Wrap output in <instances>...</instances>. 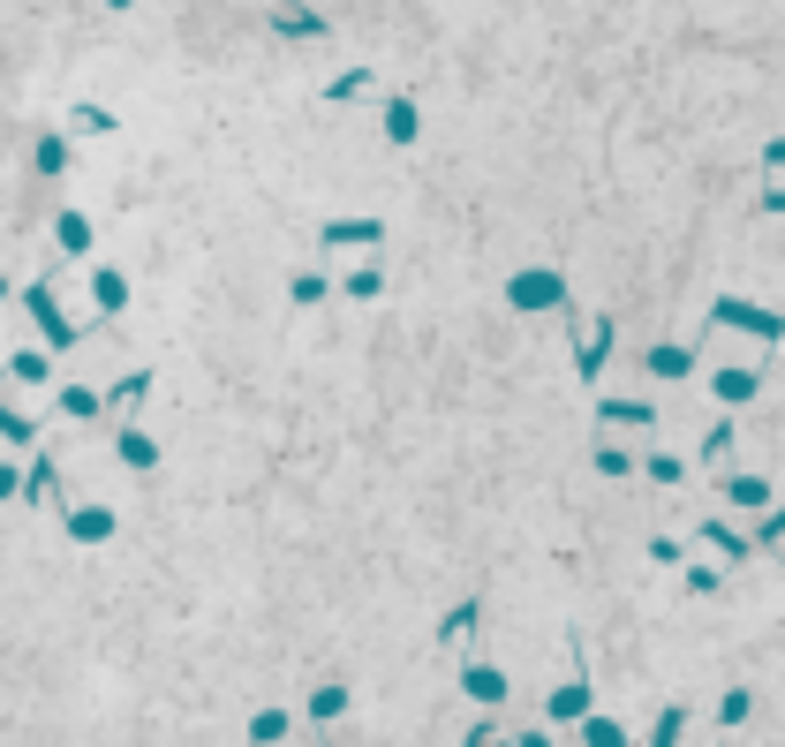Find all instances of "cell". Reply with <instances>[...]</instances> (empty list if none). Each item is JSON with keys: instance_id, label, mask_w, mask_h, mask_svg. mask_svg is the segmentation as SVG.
<instances>
[{"instance_id": "cell-9", "label": "cell", "mask_w": 785, "mask_h": 747, "mask_svg": "<svg viewBox=\"0 0 785 747\" xmlns=\"http://www.w3.org/2000/svg\"><path fill=\"white\" fill-rule=\"evenodd\" d=\"M68 536H76V544H106V536H114V514H106V506H76V514H68Z\"/></svg>"}, {"instance_id": "cell-37", "label": "cell", "mask_w": 785, "mask_h": 747, "mask_svg": "<svg viewBox=\"0 0 785 747\" xmlns=\"http://www.w3.org/2000/svg\"><path fill=\"white\" fill-rule=\"evenodd\" d=\"M687 590H695V597H718V567H687Z\"/></svg>"}, {"instance_id": "cell-42", "label": "cell", "mask_w": 785, "mask_h": 747, "mask_svg": "<svg viewBox=\"0 0 785 747\" xmlns=\"http://www.w3.org/2000/svg\"><path fill=\"white\" fill-rule=\"evenodd\" d=\"M0 295H8V280H0Z\"/></svg>"}, {"instance_id": "cell-3", "label": "cell", "mask_w": 785, "mask_h": 747, "mask_svg": "<svg viewBox=\"0 0 785 747\" xmlns=\"http://www.w3.org/2000/svg\"><path fill=\"white\" fill-rule=\"evenodd\" d=\"M317 242H325V250H370V242H393V227H385V219H325Z\"/></svg>"}, {"instance_id": "cell-33", "label": "cell", "mask_w": 785, "mask_h": 747, "mask_svg": "<svg viewBox=\"0 0 785 747\" xmlns=\"http://www.w3.org/2000/svg\"><path fill=\"white\" fill-rule=\"evenodd\" d=\"M680 476H687V468H680L672 453H649V483H680Z\"/></svg>"}, {"instance_id": "cell-21", "label": "cell", "mask_w": 785, "mask_h": 747, "mask_svg": "<svg viewBox=\"0 0 785 747\" xmlns=\"http://www.w3.org/2000/svg\"><path fill=\"white\" fill-rule=\"evenodd\" d=\"M702 544H718V552H725V559H733V567H740V559H748V552H756V544H748V536H733V529H725V521H710V529H702Z\"/></svg>"}, {"instance_id": "cell-34", "label": "cell", "mask_w": 785, "mask_h": 747, "mask_svg": "<svg viewBox=\"0 0 785 747\" xmlns=\"http://www.w3.org/2000/svg\"><path fill=\"white\" fill-rule=\"evenodd\" d=\"M288 295H295V302H325V295H332V288H325L317 273H295V288H288Z\"/></svg>"}, {"instance_id": "cell-15", "label": "cell", "mask_w": 785, "mask_h": 747, "mask_svg": "<svg viewBox=\"0 0 785 747\" xmlns=\"http://www.w3.org/2000/svg\"><path fill=\"white\" fill-rule=\"evenodd\" d=\"M461 687H469L476 702H506V672H491V664H469V672H461Z\"/></svg>"}, {"instance_id": "cell-26", "label": "cell", "mask_w": 785, "mask_h": 747, "mask_svg": "<svg viewBox=\"0 0 785 747\" xmlns=\"http://www.w3.org/2000/svg\"><path fill=\"white\" fill-rule=\"evenodd\" d=\"M748 710H756V702H748V687H733V695L718 702V725H748Z\"/></svg>"}, {"instance_id": "cell-17", "label": "cell", "mask_w": 785, "mask_h": 747, "mask_svg": "<svg viewBox=\"0 0 785 747\" xmlns=\"http://www.w3.org/2000/svg\"><path fill=\"white\" fill-rule=\"evenodd\" d=\"M340 710H347V687H340V680H325V687L311 695V718H317V725H332Z\"/></svg>"}, {"instance_id": "cell-36", "label": "cell", "mask_w": 785, "mask_h": 747, "mask_svg": "<svg viewBox=\"0 0 785 747\" xmlns=\"http://www.w3.org/2000/svg\"><path fill=\"white\" fill-rule=\"evenodd\" d=\"M725 453H733V423H718V431L702 439V460H725Z\"/></svg>"}, {"instance_id": "cell-31", "label": "cell", "mask_w": 785, "mask_h": 747, "mask_svg": "<svg viewBox=\"0 0 785 747\" xmlns=\"http://www.w3.org/2000/svg\"><path fill=\"white\" fill-rule=\"evenodd\" d=\"M68 166V151H61V137H38V174H61Z\"/></svg>"}, {"instance_id": "cell-11", "label": "cell", "mask_w": 785, "mask_h": 747, "mask_svg": "<svg viewBox=\"0 0 785 747\" xmlns=\"http://www.w3.org/2000/svg\"><path fill=\"white\" fill-rule=\"evenodd\" d=\"M61 416H76V423H99V416H106V393H91V385H61Z\"/></svg>"}, {"instance_id": "cell-8", "label": "cell", "mask_w": 785, "mask_h": 747, "mask_svg": "<svg viewBox=\"0 0 785 747\" xmlns=\"http://www.w3.org/2000/svg\"><path fill=\"white\" fill-rule=\"evenodd\" d=\"M8 378H15V385H46V378H53V355H46V347H15V355H8Z\"/></svg>"}, {"instance_id": "cell-2", "label": "cell", "mask_w": 785, "mask_h": 747, "mask_svg": "<svg viewBox=\"0 0 785 747\" xmlns=\"http://www.w3.org/2000/svg\"><path fill=\"white\" fill-rule=\"evenodd\" d=\"M506 302H514V309H559V302H567V280H559V273H514V280H506Z\"/></svg>"}, {"instance_id": "cell-10", "label": "cell", "mask_w": 785, "mask_h": 747, "mask_svg": "<svg viewBox=\"0 0 785 747\" xmlns=\"http://www.w3.org/2000/svg\"><path fill=\"white\" fill-rule=\"evenodd\" d=\"M416 129H423L416 99H393V106H385V144H416Z\"/></svg>"}, {"instance_id": "cell-28", "label": "cell", "mask_w": 785, "mask_h": 747, "mask_svg": "<svg viewBox=\"0 0 785 747\" xmlns=\"http://www.w3.org/2000/svg\"><path fill=\"white\" fill-rule=\"evenodd\" d=\"M680 733H687V710H664V718L649 725V740H657V747H672V740H680Z\"/></svg>"}, {"instance_id": "cell-29", "label": "cell", "mask_w": 785, "mask_h": 747, "mask_svg": "<svg viewBox=\"0 0 785 747\" xmlns=\"http://www.w3.org/2000/svg\"><path fill=\"white\" fill-rule=\"evenodd\" d=\"M469 626H476V604H454V611L439 619V642H454V634H469Z\"/></svg>"}, {"instance_id": "cell-7", "label": "cell", "mask_w": 785, "mask_h": 747, "mask_svg": "<svg viewBox=\"0 0 785 747\" xmlns=\"http://www.w3.org/2000/svg\"><path fill=\"white\" fill-rule=\"evenodd\" d=\"M273 30H280V38H317V30H325V15L295 8V0H273Z\"/></svg>"}, {"instance_id": "cell-18", "label": "cell", "mask_w": 785, "mask_h": 747, "mask_svg": "<svg viewBox=\"0 0 785 747\" xmlns=\"http://www.w3.org/2000/svg\"><path fill=\"white\" fill-rule=\"evenodd\" d=\"M363 91H370V68H347V76H332V84H325V99H332V106H347V99H363Z\"/></svg>"}, {"instance_id": "cell-1", "label": "cell", "mask_w": 785, "mask_h": 747, "mask_svg": "<svg viewBox=\"0 0 785 747\" xmlns=\"http://www.w3.org/2000/svg\"><path fill=\"white\" fill-rule=\"evenodd\" d=\"M718 325H733V332H756V340H785V317L778 309H756V302L740 295H718V309H710Z\"/></svg>"}, {"instance_id": "cell-12", "label": "cell", "mask_w": 785, "mask_h": 747, "mask_svg": "<svg viewBox=\"0 0 785 747\" xmlns=\"http://www.w3.org/2000/svg\"><path fill=\"white\" fill-rule=\"evenodd\" d=\"M725 498L748 506V514H763L771 506V476H725Z\"/></svg>"}, {"instance_id": "cell-16", "label": "cell", "mask_w": 785, "mask_h": 747, "mask_svg": "<svg viewBox=\"0 0 785 747\" xmlns=\"http://www.w3.org/2000/svg\"><path fill=\"white\" fill-rule=\"evenodd\" d=\"M597 416H605V423H657L649 401H597Z\"/></svg>"}, {"instance_id": "cell-39", "label": "cell", "mask_w": 785, "mask_h": 747, "mask_svg": "<svg viewBox=\"0 0 785 747\" xmlns=\"http://www.w3.org/2000/svg\"><path fill=\"white\" fill-rule=\"evenodd\" d=\"M0 498H23V468H8V460H0Z\"/></svg>"}, {"instance_id": "cell-19", "label": "cell", "mask_w": 785, "mask_h": 747, "mask_svg": "<svg viewBox=\"0 0 785 747\" xmlns=\"http://www.w3.org/2000/svg\"><path fill=\"white\" fill-rule=\"evenodd\" d=\"M68 129H84V137H114L122 122H114L106 106H76V114H68Z\"/></svg>"}, {"instance_id": "cell-40", "label": "cell", "mask_w": 785, "mask_h": 747, "mask_svg": "<svg viewBox=\"0 0 785 747\" xmlns=\"http://www.w3.org/2000/svg\"><path fill=\"white\" fill-rule=\"evenodd\" d=\"M756 212H785V189H763V197H756Z\"/></svg>"}, {"instance_id": "cell-20", "label": "cell", "mask_w": 785, "mask_h": 747, "mask_svg": "<svg viewBox=\"0 0 785 747\" xmlns=\"http://www.w3.org/2000/svg\"><path fill=\"white\" fill-rule=\"evenodd\" d=\"M649 370H657V378H687L695 355H687V347H649Z\"/></svg>"}, {"instance_id": "cell-32", "label": "cell", "mask_w": 785, "mask_h": 747, "mask_svg": "<svg viewBox=\"0 0 785 747\" xmlns=\"http://www.w3.org/2000/svg\"><path fill=\"white\" fill-rule=\"evenodd\" d=\"M144 385H152V370H129V378H122V385H114V401H122V408H129V401H144Z\"/></svg>"}, {"instance_id": "cell-30", "label": "cell", "mask_w": 785, "mask_h": 747, "mask_svg": "<svg viewBox=\"0 0 785 747\" xmlns=\"http://www.w3.org/2000/svg\"><path fill=\"white\" fill-rule=\"evenodd\" d=\"M778 536H785V506H763V521H756L748 544H778Z\"/></svg>"}, {"instance_id": "cell-41", "label": "cell", "mask_w": 785, "mask_h": 747, "mask_svg": "<svg viewBox=\"0 0 785 747\" xmlns=\"http://www.w3.org/2000/svg\"><path fill=\"white\" fill-rule=\"evenodd\" d=\"M106 8H137V0H106Z\"/></svg>"}, {"instance_id": "cell-5", "label": "cell", "mask_w": 785, "mask_h": 747, "mask_svg": "<svg viewBox=\"0 0 785 747\" xmlns=\"http://www.w3.org/2000/svg\"><path fill=\"white\" fill-rule=\"evenodd\" d=\"M612 332H620V325H612V317H597V325H590V340H582V355H574V370H582L590 385H597V370H605V355H612Z\"/></svg>"}, {"instance_id": "cell-38", "label": "cell", "mask_w": 785, "mask_h": 747, "mask_svg": "<svg viewBox=\"0 0 785 747\" xmlns=\"http://www.w3.org/2000/svg\"><path fill=\"white\" fill-rule=\"evenodd\" d=\"M378 288H385V280H378V273H370V265H363V273H355V280H347V295H355V302H370V295H378Z\"/></svg>"}, {"instance_id": "cell-6", "label": "cell", "mask_w": 785, "mask_h": 747, "mask_svg": "<svg viewBox=\"0 0 785 747\" xmlns=\"http://www.w3.org/2000/svg\"><path fill=\"white\" fill-rule=\"evenodd\" d=\"M552 725H574V718H590V680H567V687H552Z\"/></svg>"}, {"instance_id": "cell-23", "label": "cell", "mask_w": 785, "mask_h": 747, "mask_svg": "<svg viewBox=\"0 0 785 747\" xmlns=\"http://www.w3.org/2000/svg\"><path fill=\"white\" fill-rule=\"evenodd\" d=\"M122 460H129V468H159V439H144V431H122Z\"/></svg>"}, {"instance_id": "cell-4", "label": "cell", "mask_w": 785, "mask_h": 747, "mask_svg": "<svg viewBox=\"0 0 785 747\" xmlns=\"http://www.w3.org/2000/svg\"><path fill=\"white\" fill-rule=\"evenodd\" d=\"M23 302H30V317L46 325V340H53V347H68V340H76V325L61 317V302H53V288H46V280H30V288H23Z\"/></svg>"}, {"instance_id": "cell-25", "label": "cell", "mask_w": 785, "mask_h": 747, "mask_svg": "<svg viewBox=\"0 0 785 747\" xmlns=\"http://www.w3.org/2000/svg\"><path fill=\"white\" fill-rule=\"evenodd\" d=\"M23 498H53V460H46V453L30 460V476H23Z\"/></svg>"}, {"instance_id": "cell-22", "label": "cell", "mask_w": 785, "mask_h": 747, "mask_svg": "<svg viewBox=\"0 0 785 747\" xmlns=\"http://www.w3.org/2000/svg\"><path fill=\"white\" fill-rule=\"evenodd\" d=\"M288 733H295L288 710H257V718H250V740H288Z\"/></svg>"}, {"instance_id": "cell-14", "label": "cell", "mask_w": 785, "mask_h": 747, "mask_svg": "<svg viewBox=\"0 0 785 747\" xmlns=\"http://www.w3.org/2000/svg\"><path fill=\"white\" fill-rule=\"evenodd\" d=\"M710 393H718L725 408H740V401H756V370H718V378H710Z\"/></svg>"}, {"instance_id": "cell-35", "label": "cell", "mask_w": 785, "mask_h": 747, "mask_svg": "<svg viewBox=\"0 0 785 747\" xmlns=\"http://www.w3.org/2000/svg\"><path fill=\"white\" fill-rule=\"evenodd\" d=\"M582 733H590V740H597V747H612V740H628V733H620V725H612V718H582Z\"/></svg>"}, {"instance_id": "cell-24", "label": "cell", "mask_w": 785, "mask_h": 747, "mask_svg": "<svg viewBox=\"0 0 785 747\" xmlns=\"http://www.w3.org/2000/svg\"><path fill=\"white\" fill-rule=\"evenodd\" d=\"M91 295H99V309H122V302H129V280H122V273H91Z\"/></svg>"}, {"instance_id": "cell-13", "label": "cell", "mask_w": 785, "mask_h": 747, "mask_svg": "<svg viewBox=\"0 0 785 747\" xmlns=\"http://www.w3.org/2000/svg\"><path fill=\"white\" fill-rule=\"evenodd\" d=\"M53 235H61V250H68V257H91V219H84V212H61V219H53Z\"/></svg>"}, {"instance_id": "cell-27", "label": "cell", "mask_w": 785, "mask_h": 747, "mask_svg": "<svg viewBox=\"0 0 785 747\" xmlns=\"http://www.w3.org/2000/svg\"><path fill=\"white\" fill-rule=\"evenodd\" d=\"M30 431H38L30 416H15V408H0V439H8V446H30Z\"/></svg>"}]
</instances>
